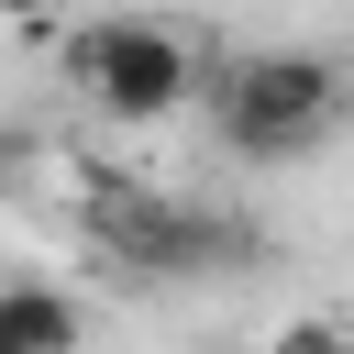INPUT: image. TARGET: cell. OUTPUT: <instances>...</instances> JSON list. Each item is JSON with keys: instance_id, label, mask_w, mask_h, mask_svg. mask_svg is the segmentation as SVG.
Wrapping results in <instances>:
<instances>
[{"instance_id": "obj_1", "label": "cell", "mask_w": 354, "mask_h": 354, "mask_svg": "<svg viewBox=\"0 0 354 354\" xmlns=\"http://www.w3.org/2000/svg\"><path fill=\"white\" fill-rule=\"evenodd\" d=\"M210 111H221L232 155H310L332 133V111H343V66L321 44H266L210 88Z\"/></svg>"}, {"instance_id": "obj_2", "label": "cell", "mask_w": 354, "mask_h": 354, "mask_svg": "<svg viewBox=\"0 0 354 354\" xmlns=\"http://www.w3.org/2000/svg\"><path fill=\"white\" fill-rule=\"evenodd\" d=\"M66 66H77V88H88V111H111V122H177L188 100H199V55H188V33L177 22H144V11H111V22H88L77 44H66Z\"/></svg>"}, {"instance_id": "obj_3", "label": "cell", "mask_w": 354, "mask_h": 354, "mask_svg": "<svg viewBox=\"0 0 354 354\" xmlns=\"http://www.w3.org/2000/svg\"><path fill=\"white\" fill-rule=\"evenodd\" d=\"M77 343H88V310L66 288H33V277L0 288V354H77Z\"/></svg>"}, {"instance_id": "obj_4", "label": "cell", "mask_w": 354, "mask_h": 354, "mask_svg": "<svg viewBox=\"0 0 354 354\" xmlns=\"http://www.w3.org/2000/svg\"><path fill=\"white\" fill-rule=\"evenodd\" d=\"M277 354H354V332H343V321H288Z\"/></svg>"}, {"instance_id": "obj_5", "label": "cell", "mask_w": 354, "mask_h": 354, "mask_svg": "<svg viewBox=\"0 0 354 354\" xmlns=\"http://www.w3.org/2000/svg\"><path fill=\"white\" fill-rule=\"evenodd\" d=\"M33 155H44V144H33V133H0V188H11V199H22V188H33V177H22V166H33Z\"/></svg>"}, {"instance_id": "obj_6", "label": "cell", "mask_w": 354, "mask_h": 354, "mask_svg": "<svg viewBox=\"0 0 354 354\" xmlns=\"http://www.w3.org/2000/svg\"><path fill=\"white\" fill-rule=\"evenodd\" d=\"M0 11H55V0H0Z\"/></svg>"}]
</instances>
